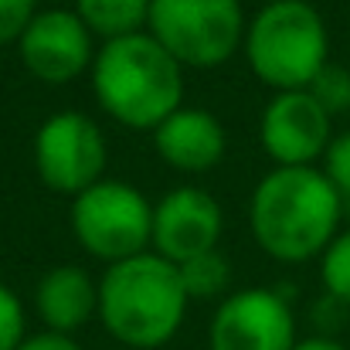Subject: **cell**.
<instances>
[{
    "label": "cell",
    "mask_w": 350,
    "mask_h": 350,
    "mask_svg": "<svg viewBox=\"0 0 350 350\" xmlns=\"http://www.w3.org/2000/svg\"><path fill=\"white\" fill-rule=\"evenodd\" d=\"M17 350H82V347H79L75 337H68V334L41 330V334H31Z\"/></svg>",
    "instance_id": "obj_21"
},
{
    "label": "cell",
    "mask_w": 350,
    "mask_h": 350,
    "mask_svg": "<svg viewBox=\"0 0 350 350\" xmlns=\"http://www.w3.org/2000/svg\"><path fill=\"white\" fill-rule=\"evenodd\" d=\"M296 320L275 289H241L221 299L208 327L211 350H293Z\"/></svg>",
    "instance_id": "obj_8"
},
{
    "label": "cell",
    "mask_w": 350,
    "mask_h": 350,
    "mask_svg": "<svg viewBox=\"0 0 350 350\" xmlns=\"http://www.w3.org/2000/svg\"><path fill=\"white\" fill-rule=\"evenodd\" d=\"M21 65L48 85H65L85 75L96 62L92 31L75 10H38L17 41Z\"/></svg>",
    "instance_id": "obj_10"
},
{
    "label": "cell",
    "mask_w": 350,
    "mask_h": 350,
    "mask_svg": "<svg viewBox=\"0 0 350 350\" xmlns=\"http://www.w3.org/2000/svg\"><path fill=\"white\" fill-rule=\"evenodd\" d=\"M75 14L92 31V38L116 41L146 27L150 0H75Z\"/></svg>",
    "instance_id": "obj_14"
},
{
    "label": "cell",
    "mask_w": 350,
    "mask_h": 350,
    "mask_svg": "<svg viewBox=\"0 0 350 350\" xmlns=\"http://www.w3.org/2000/svg\"><path fill=\"white\" fill-rule=\"evenodd\" d=\"M89 72L99 106L126 129H157L184 106V65L150 31L106 41Z\"/></svg>",
    "instance_id": "obj_3"
},
{
    "label": "cell",
    "mask_w": 350,
    "mask_h": 350,
    "mask_svg": "<svg viewBox=\"0 0 350 350\" xmlns=\"http://www.w3.org/2000/svg\"><path fill=\"white\" fill-rule=\"evenodd\" d=\"M109 150L103 129L82 113H55L34 133V167L48 191L79 198L103 180Z\"/></svg>",
    "instance_id": "obj_7"
},
{
    "label": "cell",
    "mask_w": 350,
    "mask_h": 350,
    "mask_svg": "<svg viewBox=\"0 0 350 350\" xmlns=\"http://www.w3.org/2000/svg\"><path fill=\"white\" fill-rule=\"evenodd\" d=\"M72 232L89 255L113 265L150 252L153 204L126 180H99L72 198Z\"/></svg>",
    "instance_id": "obj_6"
},
{
    "label": "cell",
    "mask_w": 350,
    "mask_h": 350,
    "mask_svg": "<svg viewBox=\"0 0 350 350\" xmlns=\"http://www.w3.org/2000/svg\"><path fill=\"white\" fill-rule=\"evenodd\" d=\"M241 0H150L146 31L184 65L218 68L245 41Z\"/></svg>",
    "instance_id": "obj_5"
},
{
    "label": "cell",
    "mask_w": 350,
    "mask_h": 350,
    "mask_svg": "<svg viewBox=\"0 0 350 350\" xmlns=\"http://www.w3.org/2000/svg\"><path fill=\"white\" fill-rule=\"evenodd\" d=\"M320 279L334 303L350 306V228L337 234L320 255Z\"/></svg>",
    "instance_id": "obj_16"
},
{
    "label": "cell",
    "mask_w": 350,
    "mask_h": 350,
    "mask_svg": "<svg viewBox=\"0 0 350 350\" xmlns=\"http://www.w3.org/2000/svg\"><path fill=\"white\" fill-rule=\"evenodd\" d=\"M177 269H180V282H184L191 299L221 296L228 289V279H232V269H228V262H225V255L218 248L204 252V255H198V258H191V262H184Z\"/></svg>",
    "instance_id": "obj_15"
},
{
    "label": "cell",
    "mask_w": 350,
    "mask_h": 350,
    "mask_svg": "<svg viewBox=\"0 0 350 350\" xmlns=\"http://www.w3.org/2000/svg\"><path fill=\"white\" fill-rule=\"evenodd\" d=\"M310 96L330 113V116H337V113H347L350 109V72L347 68H340V65H323V72L310 82Z\"/></svg>",
    "instance_id": "obj_17"
},
{
    "label": "cell",
    "mask_w": 350,
    "mask_h": 350,
    "mask_svg": "<svg viewBox=\"0 0 350 350\" xmlns=\"http://www.w3.org/2000/svg\"><path fill=\"white\" fill-rule=\"evenodd\" d=\"M293 350H350V347H344L334 337H303V340L293 344Z\"/></svg>",
    "instance_id": "obj_22"
},
{
    "label": "cell",
    "mask_w": 350,
    "mask_h": 350,
    "mask_svg": "<svg viewBox=\"0 0 350 350\" xmlns=\"http://www.w3.org/2000/svg\"><path fill=\"white\" fill-rule=\"evenodd\" d=\"M153 146L163 163L180 174H208L221 163L228 136L221 119L201 106H180L153 129Z\"/></svg>",
    "instance_id": "obj_12"
},
{
    "label": "cell",
    "mask_w": 350,
    "mask_h": 350,
    "mask_svg": "<svg viewBox=\"0 0 350 350\" xmlns=\"http://www.w3.org/2000/svg\"><path fill=\"white\" fill-rule=\"evenodd\" d=\"M180 269L157 252L113 262L99 279V320L106 334L133 350L170 344L187 313Z\"/></svg>",
    "instance_id": "obj_2"
},
{
    "label": "cell",
    "mask_w": 350,
    "mask_h": 350,
    "mask_svg": "<svg viewBox=\"0 0 350 350\" xmlns=\"http://www.w3.org/2000/svg\"><path fill=\"white\" fill-rule=\"evenodd\" d=\"M344 208L320 167H272L252 191L248 225L275 262H310L340 234Z\"/></svg>",
    "instance_id": "obj_1"
},
{
    "label": "cell",
    "mask_w": 350,
    "mask_h": 350,
    "mask_svg": "<svg viewBox=\"0 0 350 350\" xmlns=\"http://www.w3.org/2000/svg\"><path fill=\"white\" fill-rule=\"evenodd\" d=\"M225 232L221 204L201 187H177L153 204L150 252L174 265H184L204 252H215Z\"/></svg>",
    "instance_id": "obj_11"
},
{
    "label": "cell",
    "mask_w": 350,
    "mask_h": 350,
    "mask_svg": "<svg viewBox=\"0 0 350 350\" xmlns=\"http://www.w3.org/2000/svg\"><path fill=\"white\" fill-rule=\"evenodd\" d=\"M258 139L275 167H313L334 139V116L310 89L275 92L262 113Z\"/></svg>",
    "instance_id": "obj_9"
},
{
    "label": "cell",
    "mask_w": 350,
    "mask_h": 350,
    "mask_svg": "<svg viewBox=\"0 0 350 350\" xmlns=\"http://www.w3.org/2000/svg\"><path fill=\"white\" fill-rule=\"evenodd\" d=\"M27 320H24V303L17 299L14 289H7L0 282V350H17L27 334H24Z\"/></svg>",
    "instance_id": "obj_19"
},
{
    "label": "cell",
    "mask_w": 350,
    "mask_h": 350,
    "mask_svg": "<svg viewBox=\"0 0 350 350\" xmlns=\"http://www.w3.org/2000/svg\"><path fill=\"white\" fill-rule=\"evenodd\" d=\"M245 58L258 82L275 92L310 89L330 62L323 14L306 0H272L245 27Z\"/></svg>",
    "instance_id": "obj_4"
},
{
    "label": "cell",
    "mask_w": 350,
    "mask_h": 350,
    "mask_svg": "<svg viewBox=\"0 0 350 350\" xmlns=\"http://www.w3.org/2000/svg\"><path fill=\"white\" fill-rule=\"evenodd\" d=\"M38 14V0H0V48L17 44Z\"/></svg>",
    "instance_id": "obj_20"
},
{
    "label": "cell",
    "mask_w": 350,
    "mask_h": 350,
    "mask_svg": "<svg viewBox=\"0 0 350 350\" xmlns=\"http://www.w3.org/2000/svg\"><path fill=\"white\" fill-rule=\"evenodd\" d=\"M34 310L48 330L72 337L99 317V282H92L82 265H55L34 289Z\"/></svg>",
    "instance_id": "obj_13"
},
{
    "label": "cell",
    "mask_w": 350,
    "mask_h": 350,
    "mask_svg": "<svg viewBox=\"0 0 350 350\" xmlns=\"http://www.w3.org/2000/svg\"><path fill=\"white\" fill-rule=\"evenodd\" d=\"M327 180L334 184L337 198H340V208H344V218H350V129L337 133L323 153V167Z\"/></svg>",
    "instance_id": "obj_18"
}]
</instances>
